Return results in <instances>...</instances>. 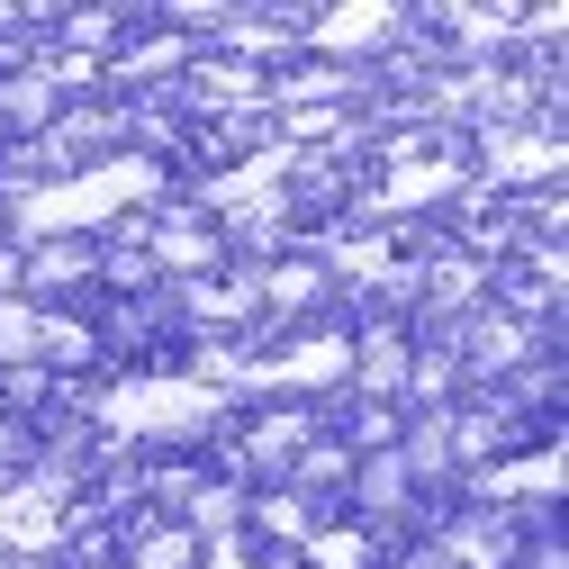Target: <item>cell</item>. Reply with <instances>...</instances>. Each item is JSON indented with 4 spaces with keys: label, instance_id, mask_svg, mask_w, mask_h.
<instances>
[{
    "label": "cell",
    "instance_id": "1",
    "mask_svg": "<svg viewBox=\"0 0 569 569\" xmlns=\"http://www.w3.org/2000/svg\"><path fill=\"white\" fill-rule=\"evenodd\" d=\"M218 416V398H199V389H136L118 398V425L127 435H190V425Z\"/></svg>",
    "mask_w": 569,
    "mask_h": 569
}]
</instances>
